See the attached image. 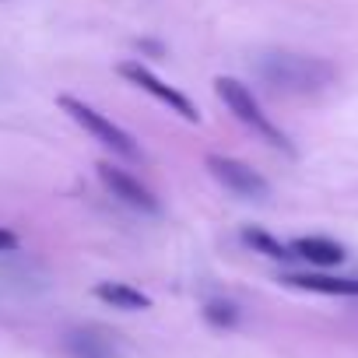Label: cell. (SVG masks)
<instances>
[{
    "mask_svg": "<svg viewBox=\"0 0 358 358\" xmlns=\"http://www.w3.org/2000/svg\"><path fill=\"white\" fill-rule=\"evenodd\" d=\"M257 71L271 88H278L285 95H316L327 85H334V78H337L330 60L302 57V53H267V57H260Z\"/></svg>",
    "mask_w": 358,
    "mask_h": 358,
    "instance_id": "1",
    "label": "cell"
},
{
    "mask_svg": "<svg viewBox=\"0 0 358 358\" xmlns=\"http://www.w3.org/2000/svg\"><path fill=\"white\" fill-rule=\"evenodd\" d=\"M215 92H218V99L236 113L239 123H246V127H250L253 134H260L267 144H274V148H281V151H292L288 137L271 123V116L260 109V102L253 99V92H250L243 81H236V78H218V81H215Z\"/></svg>",
    "mask_w": 358,
    "mask_h": 358,
    "instance_id": "2",
    "label": "cell"
},
{
    "mask_svg": "<svg viewBox=\"0 0 358 358\" xmlns=\"http://www.w3.org/2000/svg\"><path fill=\"white\" fill-rule=\"evenodd\" d=\"M60 109H64L78 127H85L95 141H102L106 148H113L116 155H123V158H137V144H134V137H130L123 127H116L109 116H102L99 109H92L88 102H81V99H74V95H60Z\"/></svg>",
    "mask_w": 358,
    "mask_h": 358,
    "instance_id": "3",
    "label": "cell"
},
{
    "mask_svg": "<svg viewBox=\"0 0 358 358\" xmlns=\"http://www.w3.org/2000/svg\"><path fill=\"white\" fill-rule=\"evenodd\" d=\"M120 74L130 81V85H137L141 92H148V95H155L162 106H169L172 113H179L187 123H201V113H197V106L183 95V92H176L172 85H165L151 67H144L141 60H127V64H120Z\"/></svg>",
    "mask_w": 358,
    "mask_h": 358,
    "instance_id": "4",
    "label": "cell"
},
{
    "mask_svg": "<svg viewBox=\"0 0 358 358\" xmlns=\"http://www.w3.org/2000/svg\"><path fill=\"white\" fill-rule=\"evenodd\" d=\"M208 169H211V176L218 179V183H222L225 190H232L236 197L264 201V197L271 194L267 179H264L257 169H250L246 162H239V158H229V155H208Z\"/></svg>",
    "mask_w": 358,
    "mask_h": 358,
    "instance_id": "5",
    "label": "cell"
},
{
    "mask_svg": "<svg viewBox=\"0 0 358 358\" xmlns=\"http://www.w3.org/2000/svg\"><path fill=\"white\" fill-rule=\"evenodd\" d=\"M95 169H99L102 187H106L116 201H123L127 208H137V211H144V215H158V201H155V194L141 183V179H134L130 172H123V169L113 165V162H99Z\"/></svg>",
    "mask_w": 358,
    "mask_h": 358,
    "instance_id": "6",
    "label": "cell"
},
{
    "mask_svg": "<svg viewBox=\"0 0 358 358\" xmlns=\"http://www.w3.org/2000/svg\"><path fill=\"white\" fill-rule=\"evenodd\" d=\"M64 351L71 355V358H120L116 355V344L106 337V334H99V330H67L64 334Z\"/></svg>",
    "mask_w": 358,
    "mask_h": 358,
    "instance_id": "7",
    "label": "cell"
},
{
    "mask_svg": "<svg viewBox=\"0 0 358 358\" xmlns=\"http://www.w3.org/2000/svg\"><path fill=\"white\" fill-rule=\"evenodd\" d=\"M292 253L302 257L306 264L320 267V271L344 264V246L334 243V239H323V236H302V239H295V243H292Z\"/></svg>",
    "mask_w": 358,
    "mask_h": 358,
    "instance_id": "8",
    "label": "cell"
},
{
    "mask_svg": "<svg viewBox=\"0 0 358 358\" xmlns=\"http://www.w3.org/2000/svg\"><path fill=\"white\" fill-rule=\"evenodd\" d=\"M285 285L316 292V295H358V278H334V274H285Z\"/></svg>",
    "mask_w": 358,
    "mask_h": 358,
    "instance_id": "9",
    "label": "cell"
},
{
    "mask_svg": "<svg viewBox=\"0 0 358 358\" xmlns=\"http://www.w3.org/2000/svg\"><path fill=\"white\" fill-rule=\"evenodd\" d=\"M95 299H102L113 309H127V313L151 309V295H144L141 288L123 285V281H102V285H95Z\"/></svg>",
    "mask_w": 358,
    "mask_h": 358,
    "instance_id": "10",
    "label": "cell"
},
{
    "mask_svg": "<svg viewBox=\"0 0 358 358\" xmlns=\"http://www.w3.org/2000/svg\"><path fill=\"white\" fill-rule=\"evenodd\" d=\"M243 243H246V246H253L257 253L271 257V260H288V257H295V253H292V246L278 243V239H274V236H267L264 229H246V232H243Z\"/></svg>",
    "mask_w": 358,
    "mask_h": 358,
    "instance_id": "11",
    "label": "cell"
},
{
    "mask_svg": "<svg viewBox=\"0 0 358 358\" xmlns=\"http://www.w3.org/2000/svg\"><path fill=\"white\" fill-rule=\"evenodd\" d=\"M204 320L211 327H232L236 323V306L232 302H208L204 306Z\"/></svg>",
    "mask_w": 358,
    "mask_h": 358,
    "instance_id": "12",
    "label": "cell"
},
{
    "mask_svg": "<svg viewBox=\"0 0 358 358\" xmlns=\"http://www.w3.org/2000/svg\"><path fill=\"white\" fill-rule=\"evenodd\" d=\"M11 250H18V239L8 229H0V253H11Z\"/></svg>",
    "mask_w": 358,
    "mask_h": 358,
    "instance_id": "13",
    "label": "cell"
}]
</instances>
